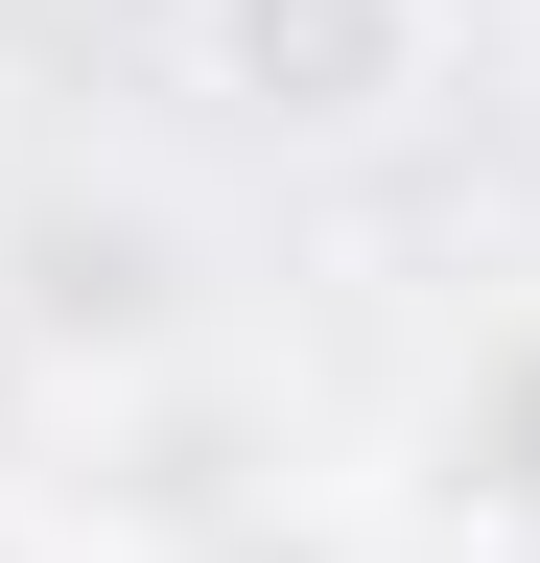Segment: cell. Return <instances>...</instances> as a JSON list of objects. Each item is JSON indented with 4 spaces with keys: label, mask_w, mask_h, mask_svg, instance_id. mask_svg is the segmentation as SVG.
<instances>
[{
    "label": "cell",
    "mask_w": 540,
    "mask_h": 563,
    "mask_svg": "<svg viewBox=\"0 0 540 563\" xmlns=\"http://www.w3.org/2000/svg\"><path fill=\"white\" fill-rule=\"evenodd\" d=\"M47 470H71V376H47V352H24V306H0V493L47 517Z\"/></svg>",
    "instance_id": "6"
},
{
    "label": "cell",
    "mask_w": 540,
    "mask_h": 563,
    "mask_svg": "<svg viewBox=\"0 0 540 563\" xmlns=\"http://www.w3.org/2000/svg\"><path fill=\"white\" fill-rule=\"evenodd\" d=\"M0 306H24V352H47L71 399L165 376V352H212V282H188V211H165V188H95V165L0 188Z\"/></svg>",
    "instance_id": "2"
},
{
    "label": "cell",
    "mask_w": 540,
    "mask_h": 563,
    "mask_svg": "<svg viewBox=\"0 0 540 563\" xmlns=\"http://www.w3.org/2000/svg\"><path fill=\"white\" fill-rule=\"evenodd\" d=\"M0 563H71V540H47V517H24V493H0Z\"/></svg>",
    "instance_id": "7"
},
{
    "label": "cell",
    "mask_w": 540,
    "mask_h": 563,
    "mask_svg": "<svg viewBox=\"0 0 540 563\" xmlns=\"http://www.w3.org/2000/svg\"><path fill=\"white\" fill-rule=\"evenodd\" d=\"M306 446H283V399L235 376V329L212 352H165V376H118V399H71V470H47V540L71 563H165V540H212L235 493H283Z\"/></svg>",
    "instance_id": "1"
},
{
    "label": "cell",
    "mask_w": 540,
    "mask_h": 563,
    "mask_svg": "<svg viewBox=\"0 0 540 563\" xmlns=\"http://www.w3.org/2000/svg\"><path fill=\"white\" fill-rule=\"evenodd\" d=\"M165 563H399V493L283 470V493H235V517H212V540H165Z\"/></svg>",
    "instance_id": "5"
},
{
    "label": "cell",
    "mask_w": 540,
    "mask_h": 563,
    "mask_svg": "<svg viewBox=\"0 0 540 563\" xmlns=\"http://www.w3.org/2000/svg\"><path fill=\"white\" fill-rule=\"evenodd\" d=\"M188 95L258 141H399L447 95V0H188Z\"/></svg>",
    "instance_id": "3"
},
{
    "label": "cell",
    "mask_w": 540,
    "mask_h": 563,
    "mask_svg": "<svg viewBox=\"0 0 540 563\" xmlns=\"http://www.w3.org/2000/svg\"><path fill=\"white\" fill-rule=\"evenodd\" d=\"M399 540H470V563H540V282H494L423 399H399Z\"/></svg>",
    "instance_id": "4"
}]
</instances>
